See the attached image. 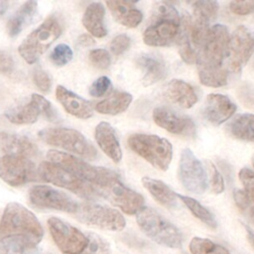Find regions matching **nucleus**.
Listing matches in <instances>:
<instances>
[{
    "label": "nucleus",
    "instance_id": "32",
    "mask_svg": "<svg viewBox=\"0 0 254 254\" xmlns=\"http://www.w3.org/2000/svg\"><path fill=\"white\" fill-rule=\"evenodd\" d=\"M190 251L191 254H230L229 251L206 238L194 237L190 242Z\"/></svg>",
    "mask_w": 254,
    "mask_h": 254
},
{
    "label": "nucleus",
    "instance_id": "17",
    "mask_svg": "<svg viewBox=\"0 0 254 254\" xmlns=\"http://www.w3.org/2000/svg\"><path fill=\"white\" fill-rule=\"evenodd\" d=\"M37 175L35 164L28 158L11 155L0 158V179L12 187L35 181Z\"/></svg>",
    "mask_w": 254,
    "mask_h": 254
},
{
    "label": "nucleus",
    "instance_id": "36",
    "mask_svg": "<svg viewBox=\"0 0 254 254\" xmlns=\"http://www.w3.org/2000/svg\"><path fill=\"white\" fill-rule=\"evenodd\" d=\"M239 180L243 185V191L247 196L249 204L254 210V173L248 168H243L239 171Z\"/></svg>",
    "mask_w": 254,
    "mask_h": 254
},
{
    "label": "nucleus",
    "instance_id": "8",
    "mask_svg": "<svg viewBox=\"0 0 254 254\" xmlns=\"http://www.w3.org/2000/svg\"><path fill=\"white\" fill-rule=\"evenodd\" d=\"M61 34L62 27L59 21L55 17L47 18L20 44V56L30 64L36 63Z\"/></svg>",
    "mask_w": 254,
    "mask_h": 254
},
{
    "label": "nucleus",
    "instance_id": "38",
    "mask_svg": "<svg viewBox=\"0 0 254 254\" xmlns=\"http://www.w3.org/2000/svg\"><path fill=\"white\" fill-rule=\"evenodd\" d=\"M90 63L97 68L105 69L111 64V58L109 53L104 49H94L89 52L88 55Z\"/></svg>",
    "mask_w": 254,
    "mask_h": 254
},
{
    "label": "nucleus",
    "instance_id": "48",
    "mask_svg": "<svg viewBox=\"0 0 254 254\" xmlns=\"http://www.w3.org/2000/svg\"><path fill=\"white\" fill-rule=\"evenodd\" d=\"M48 254H53V253H48Z\"/></svg>",
    "mask_w": 254,
    "mask_h": 254
},
{
    "label": "nucleus",
    "instance_id": "39",
    "mask_svg": "<svg viewBox=\"0 0 254 254\" xmlns=\"http://www.w3.org/2000/svg\"><path fill=\"white\" fill-rule=\"evenodd\" d=\"M111 88V81L107 76L98 77L89 87V94L94 97L105 95Z\"/></svg>",
    "mask_w": 254,
    "mask_h": 254
},
{
    "label": "nucleus",
    "instance_id": "29",
    "mask_svg": "<svg viewBox=\"0 0 254 254\" xmlns=\"http://www.w3.org/2000/svg\"><path fill=\"white\" fill-rule=\"evenodd\" d=\"M227 129L234 138L254 143V114L236 115L228 124Z\"/></svg>",
    "mask_w": 254,
    "mask_h": 254
},
{
    "label": "nucleus",
    "instance_id": "20",
    "mask_svg": "<svg viewBox=\"0 0 254 254\" xmlns=\"http://www.w3.org/2000/svg\"><path fill=\"white\" fill-rule=\"evenodd\" d=\"M0 150L6 155L25 158L36 157L39 153L37 145L26 136L0 132Z\"/></svg>",
    "mask_w": 254,
    "mask_h": 254
},
{
    "label": "nucleus",
    "instance_id": "23",
    "mask_svg": "<svg viewBox=\"0 0 254 254\" xmlns=\"http://www.w3.org/2000/svg\"><path fill=\"white\" fill-rule=\"evenodd\" d=\"M94 136L99 148L114 163H119L122 159V150L113 127L107 122H100L95 127Z\"/></svg>",
    "mask_w": 254,
    "mask_h": 254
},
{
    "label": "nucleus",
    "instance_id": "2",
    "mask_svg": "<svg viewBox=\"0 0 254 254\" xmlns=\"http://www.w3.org/2000/svg\"><path fill=\"white\" fill-rule=\"evenodd\" d=\"M229 37L227 28L221 24L209 28L196 57L198 77L203 85L214 86L226 78L228 70L222 64L227 56Z\"/></svg>",
    "mask_w": 254,
    "mask_h": 254
},
{
    "label": "nucleus",
    "instance_id": "1",
    "mask_svg": "<svg viewBox=\"0 0 254 254\" xmlns=\"http://www.w3.org/2000/svg\"><path fill=\"white\" fill-rule=\"evenodd\" d=\"M44 229L37 216L18 202H9L0 220V243L23 253L33 250L42 240Z\"/></svg>",
    "mask_w": 254,
    "mask_h": 254
},
{
    "label": "nucleus",
    "instance_id": "22",
    "mask_svg": "<svg viewBox=\"0 0 254 254\" xmlns=\"http://www.w3.org/2000/svg\"><path fill=\"white\" fill-rule=\"evenodd\" d=\"M164 96L182 108H190L197 102V95L193 87L182 79H173L167 83Z\"/></svg>",
    "mask_w": 254,
    "mask_h": 254
},
{
    "label": "nucleus",
    "instance_id": "25",
    "mask_svg": "<svg viewBox=\"0 0 254 254\" xmlns=\"http://www.w3.org/2000/svg\"><path fill=\"white\" fill-rule=\"evenodd\" d=\"M106 5L114 19L127 28H135L143 20L142 12L132 2L107 1Z\"/></svg>",
    "mask_w": 254,
    "mask_h": 254
},
{
    "label": "nucleus",
    "instance_id": "43",
    "mask_svg": "<svg viewBox=\"0 0 254 254\" xmlns=\"http://www.w3.org/2000/svg\"><path fill=\"white\" fill-rule=\"evenodd\" d=\"M229 8L236 15H248L254 12V1H232Z\"/></svg>",
    "mask_w": 254,
    "mask_h": 254
},
{
    "label": "nucleus",
    "instance_id": "35",
    "mask_svg": "<svg viewBox=\"0 0 254 254\" xmlns=\"http://www.w3.org/2000/svg\"><path fill=\"white\" fill-rule=\"evenodd\" d=\"M72 56L73 52L69 46L65 44H59L52 51L50 59L55 65L63 66L71 61Z\"/></svg>",
    "mask_w": 254,
    "mask_h": 254
},
{
    "label": "nucleus",
    "instance_id": "9",
    "mask_svg": "<svg viewBox=\"0 0 254 254\" xmlns=\"http://www.w3.org/2000/svg\"><path fill=\"white\" fill-rule=\"evenodd\" d=\"M37 172L43 181L66 189L82 198L92 200L99 196L96 189L91 184L50 161L42 162Z\"/></svg>",
    "mask_w": 254,
    "mask_h": 254
},
{
    "label": "nucleus",
    "instance_id": "16",
    "mask_svg": "<svg viewBox=\"0 0 254 254\" xmlns=\"http://www.w3.org/2000/svg\"><path fill=\"white\" fill-rule=\"evenodd\" d=\"M99 196L108 199L127 214H136L144 207V197L139 192L125 187L120 179L96 189Z\"/></svg>",
    "mask_w": 254,
    "mask_h": 254
},
{
    "label": "nucleus",
    "instance_id": "33",
    "mask_svg": "<svg viewBox=\"0 0 254 254\" xmlns=\"http://www.w3.org/2000/svg\"><path fill=\"white\" fill-rule=\"evenodd\" d=\"M219 5L216 1H195L192 4L194 20L209 24L216 18Z\"/></svg>",
    "mask_w": 254,
    "mask_h": 254
},
{
    "label": "nucleus",
    "instance_id": "3",
    "mask_svg": "<svg viewBox=\"0 0 254 254\" xmlns=\"http://www.w3.org/2000/svg\"><path fill=\"white\" fill-rule=\"evenodd\" d=\"M181 32L179 13L171 4L158 3L153 15V22L143 33V41L152 47L168 46L174 42Z\"/></svg>",
    "mask_w": 254,
    "mask_h": 254
},
{
    "label": "nucleus",
    "instance_id": "42",
    "mask_svg": "<svg viewBox=\"0 0 254 254\" xmlns=\"http://www.w3.org/2000/svg\"><path fill=\"white\" fill-rule=\"evenodd\" d=\"M209 170H210V184L211 190L214 193H221L224 190V181L221 174L218 172L216 167L209 163Z\"/></svg>",
    "mask_w": 254,
    "mask_h": 254
},
{
    "label": "nucleus",
    "instance_id": "41",
    "mask_svg": "<svg viewBox=\"0 0 254 254\" xmlns=\"http://www.w3.org/2000/svg\"><path fill=\"white\" fill-rule=\"evenodd\" d=\"M33 79H34V82L37 85V87L43 92H48L52 87L51 75L47 71H45L41 68L35 70V72L33 74Z\"/></svg>",
    "mask_w": 254,
    "mask_h": 254
},
{
    "label": "nucleus",
    "instance_id": "4",
    "mask_svg": "<svg viewBox=\"0 0 254 254\" xmlns=\"http://www.w3.org/2000/svg\"><path fill=\"white\" fill-rule=\"evenodd\" d=\"M50 162L62 167L79 179L91 184L95 189L119 179L117 173L103 167H94L70 154L51 150L47 153Z\"/></svg>",
    "mask_w": 254,
    "mask_h": 254
},
{
    "label": "nucleus",
    "instance_id": "26",
    "mask_svg": "<svg viewBox=\"0 0 254 254\" xmlns=\"http://www.w3.org/2000/svg\"><path fill=\"white\" fill-rule=\"evenodd\" d=\"M104 15L105 8L100 2L90 3L83 13L82 24L84 28L96 38H103L107 35Z\"/></svg>",
    "mask_w": 254,
    "mask_h": 254
},
{
    "label": "nucleus",
    "instance_id": "6",
    "mask_svg": "<svg viewBox=\"0 0 254 254\" xmlns=\"http://www.w3.org/2000/svg\"><path fill=\"white\" fill-rule=\"evenodd\" d=\"M128 146L153 167L166 171L173 158V146L165 138L152 134H132L128 137Z\"/></svg>",
    "mask_w": 254,
    "mask_h": 254
},
{
    "label": "nucleus",
    "instance_id": "19",
    "mask_svg": "<svg viewBox=\"0 0 254 254\" xmlns=\"http://www.w3.org/2000/svg\"><path fill=\"white\" fill-rule=\"evenodd\" d=\"M236 105L231 99L223 94L210 93L206 96L203 115L210 123L220 125L228 120L235 112Z\"/></svg>",
    "mask_w": 254,
    "mask_h": 254
},
{
    "label": "nucleus",
    "instance_id": "21",
    "mask_svg": "<svg viewBox=\"0 0 254 254\" xmlns=\"http://www.w3.org/2000/svg\"><path fill=\"white\" fill-rule=\"evenodd\" d=\"M56 96L67 113L80 119H87L92 116L93 110L90 102L64 86H57Z\"/></svg>",
    "mask_w": 254,
    "mask_h": 254
},
{
    "label": "nucleus",
    "instance_id": "37",
    "mask_svg": "<svg viewBox=\"0 0 254 254\" xmlns=\"http://www.w3.org/2000/svg\"><path fill=\"white\" fill-rule=\"evenodd\" d=\"M233 197L237 207L240 209L242 213H244L245 216L248 217V219L254 225V210L251 208L245 192L242 190L236 189L233 191Z\"/></svg>",
    "mask_w": 254,
    "mask_h": 254
},
{
    "label": "nucleus",
    "instance_id": "5",
    "mask_svg": "<svg viewBox=\"0 0 254 254\" xmlns=\"http://www.w3.org/2000/svg\"><path fill=\"white\" fill-rule=\"evenodd\" d=\"M140 229L153 241L169 248H182L180 230L154 208L144 206L136 213Z\"/></svg>",
    "mask_w": 254,
    "mask_h": 254
},
{
    "label": "nucleus",
    "instance_id": "27",
    "mask_svg": "<svg viewBox=\"0 0 254 254\" xmlns=\"http://www.w3.org/2000/svg\"><path fill=\"white\" fill-rule=\"evenodd\" d=\"M38 8L36 1H26L7 22V33L10 37L18 36L33 20Z\"/></svg>",
    "mask_w": 254,
    "mask_h": 254
},
{
    "label": "nucleus",
    "instance_id": "46",
    "mask_svg": "<svg viewBox=\"0 0 254 254\" xmlns=\"http://www.w3.org/2000/svg\"><path fill=\"white\" fill-rule=\"evenodd\" d=\"M245 230H246V235H247V238H248V241L249 243L252 245V247L254 248V231L249 228L247 225H245Z\"/></svg>",
    "mask_w": 254,
    "mask_h": 254
},
{
    "label": "nucleus",
    "instance_id": "47",
    "mask_svg": "<svg viewBox=\"0 0 254 254\" xmlns=\"http://www.w3.org/2000/svg\"><path fill=\"white\" fill-rule=\"evenodd\" d=\"M252 165H253V167H254V156L252 157Z\"/></svg>",
    "mask_w": 254,
    "mask_h": 254
},
{
    "label": "nucleus",
    "instance_id": "30",
    "mask_svg": "<svg viewBox=\"0 0 254 254\" xmlns=\"http://www.w3.org/2000/svg\"><path fill=\"white\" fill-rule=\"evenodd\" d=\"M132 101V95L128 92L117 91L95 105V110L101 114L116 115L124 112Z\"/></svg>",
    "mask_w": 254,
    "mask_h": 254
},
{
    "label": "nucleus",
    "instance_id": "14",
    "mask_svg": "<svg viewBox=\"0 0 254 254\" xmlns=\"http://www.w3.org/2000/svg\"><path fill=\"white\" fill-rule=\"evenodd\" d=\"M254 53V34L245 26H239L229 37L227 48L228 68L238 73Z\"/></svg>",
    "mask_w": 254,
    "mask_h": 254
},
{
    "label": "nucleus",
    "instance_id": "11",
    "mask_svg": "<svg viewBox=\"0 0 254 254\" xmlns=\"http://www.w3.org/2000/svg\"><path fill=\"white\" fill-rule=\"evenodd\" d=\"M48 225L54 242L63 254H79L87 245V235L61 218H49Z\"/></svg>",
    "mask_w": 254,
    "mask_h": 254
},
{
    "label": "nucleus",
    "instance_id": "15",
    "mask_svg": "<svg viewBox=\"0 0 254 254\" xmlns=\"http://www.w3.org/2000/svg\"><path fill=\"white\" fill-rule=\"evenodd\" d=\"M179 178L190 192L200 194L207 188V176L200 161L190 149H184L179 165Z\"/></svg>",
    "mask_w": 254,
    "mask_h": 254
},
{
    "label": "nucleus",
    "instance_id": "18",
    "mask_svg": "<svg viewBox=\"0 0 254 254\" xmlns=\"http://www.w3.org/2000/svg\"><path fill=\"white\" fill-rule=\"evenodd\" d=\"M155 123L168 132L184 137L195 135V124L187 115L178 113L168 107H157L153 111Z\"/></svg>",
    "mask_w": 254,
    "mask_h": 254
},
{
    "label": "nucleus",
    "instance_id": "28",
    "mask_svg": "<svg viewBox=\"0 0 254 254\" xmlns=\"http://www.w3.org/2000/svg\"><path fill=\"white\" fill-rule=\"evenodd\" d=\"M142 184L152 196L162 205L168 208L177 206V194L162 181L144 177L142 179Z\"/></svg>",
    "mask_w": 254,
    "mask_h": 254
},
{
    "label": "nucleus",
    "instance_id": "31",
    "mask_svg": "<svg viewBox=\"0 0 254 254\" xmlns=\"http://www.w3.org/2000/svg\"><path fill=\"white\" fill-rule=\"evenodd\" d=\"M176 194H177V197L182 200V202L190 209V211L197 219H199L201 222H203L210 228L214 229L217 227V222H216V219L213 216V214L206 207H204L200 202H198L196 199L187 196V195H183V194H179V193H176Z\"/></svg>",
    "mask_w": 254,
    "mask_h": 254
},
{
    "label": "nucleus",
    "instance_id": "7",
    "mask_svg": "<svg viewBox=\"0 0 254 254\" xmlns=\"http://www.w3.org/2000/svg\"><path fill=\"white\" fill-rule=\"evenodd\" d=\"M38 135L46 144L62 148L84 159L94 160L97 157L94 146L77 130L64 127L45 128L39 131Z\"/></svg>",
    "mask_w": 254,
    "mask_h": 254
},
{
    "label": "nucleus",
    "instance_id": "13",
    "mask_svg": "<svg viewBox=\"0 0 254 254\" xmlns=\"http://www.w3.org/2000/svg\"><path fill=\"white\" fill-rule=\"evenodd\" d=\"M29 200L37 208L55 209L73 214L78 207V203L65 192L44 185L31 188L29 190Z\"/></svg>",
    "mask_w": 254,
    "mask_h": 254
},
{
    "label": "nucleus",
    "instance_id": "45",
    "mask_svg": "<svg viewBox=\"0 0 254 254\" xmlns=\"http://www.w3.org/2000/svg\"><path fill=\"white\" fill-rule=\"evenodd\" d=\"M78 43H79L81 46H83V47H89V46L94 45L93 39H92L90 36H87V35H81V36L78 38Z\"/></svg>",
    "mask_w": 254,
    "mask_h": 254
},
{
    "label": "nucleus",
    "instance_id": "40",
    "mask_svg": "<svg viewBox=\"0 0 254 254\" xmlns=\"http://www.w3.org/2000/svg\"><path fill=\"white\" fill-rule=\"evenodd\" d=\"M131 45V40L130 38L125 35V34H120L117 35L115 38L110 43V50L113 55L115 56H120L124 54Z\"/></svg>",
    "mask_w": 254,
    "mask_h": 254
},
{
    "label": "nucleus",
    "instance_id": "34",
    "mask_svg": "<svg viewBox=\"0 0 254 254\" xmlns=\"http://www.w3.org/2000/svg\"><path fill=\"white\" fill-rule=\"evenodd\" d=\"M88 242L85 248L79 254H109V243L99 235L89 232L87 233Z\"/></svg>",
    "mask_w": 254,
    "mask_h": 254
},
{
    "label": "nucleus",
    "instance_id": "10",
    "mask_svg": "<svg viewBox=\"0 0 254 254\" xmlns=\"http://www.w3.org/2000/svg\"><path fill=\"white\" fill-rule=\"evenodd\" d=\"M74 215L81 223L104 230L120 231L126 225L125 218L118 210L93 202L78 204Z\"/></svg>",
    "mask_w": 254,
    "mask_h": 254
},
{
    "label": "nucleus",
    "instance_id": "44",
    "mask_svg": "<svg viewBox=\"0 0 254 254\" xmlns=\"http://www.w3.org/2000/svg\"><path fill=\"white\" fill-rule=\"evenodd\" d=\"M14 70V61L10 54L0 50V72L10 73Z\"/></svg>",
    "mask_w": 254,
    "mask_h": 254
},
{
    "label": "nucleus",
    "instance_id": "24",
    "mask_svg": "<svg viewBox=\"0 0 254 254\" xmlns=\"http://www.w3.org/2000/svg\"><path fill=\"white\" fill-rule=\"evenodd\" d=\"M136 64L142 71V83L145 86L154 84L163 79L167 74L165 62L154 55H141L136 60Z\"/></svg>",
    "mask_w": 254,
    "mask_h": 254
},
{
    "label": "nucleus",
    "instance_id": "12",
    "mask_svg": "<svg viewBox=\"0 0 254 254\" xmlns=\"http://www.w3.org/2000/svg\"><path fill=\"white\" fill-rule=\"evenodd\" d=\"M41 114L51 121L57 119V113L51 102L38 93H33L28 102L15 105L5 111V117L11 123L18 125L35 123Z\"/></svg>",
    "mask_w": 254,
    "mask_h": 254
}]
</instances>
